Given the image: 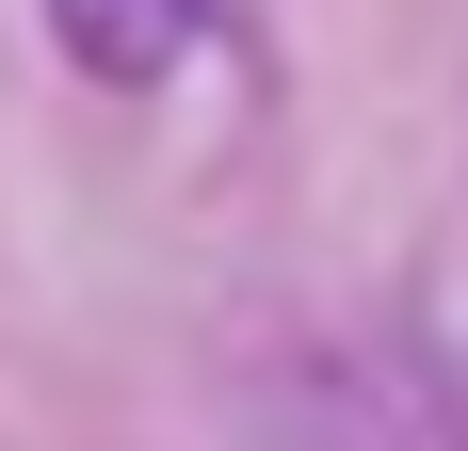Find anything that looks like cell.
Masks as SVG:
<instances>
[{"label":"cell","instance_id":"obj_1","mask_svg":"<svg viewBox=\"0 0 468 451\" xmlns=\"http://www.w3.org/2000/svg\"><path fill=\"white\" fill-rule=\"evenodd\" d=\"M48 33L81 81H162L194 33H210V0H48Z\"/></svg>","mask_w":468,"mask_h":451}]
</instances>
